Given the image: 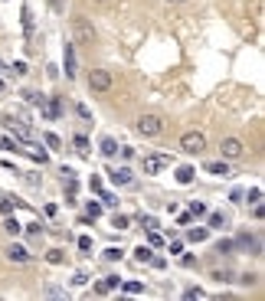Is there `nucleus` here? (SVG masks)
<instances>
[{
	"label": "nucleus",
	"mask_w": 265,
	"mask_h": 301,
	"mask_svg": "<svg viewBox=\"0 0 265 301\" xmlns=\"http://www.w3.org/2000/svg\"><path fill=\"white\" fill-rule=\"evenodd\" d=\"M102 200H105V206H118V197H115V193H105V190H102Z\"/></svg>",
	"instance_id": "40"
},
{
	"label": "nucleus",
	"mask_w": 265,
	"mask_h": 301,
	"mask_svg": "<svg viewBox=\"0 0 265 301\" xmlns=\"http://www.w3.org/2000/svg\"><path fill=\"white\" fill-rule=\"evenodd\" d=\"M206 174H213V177H233V167L226 164V160H210V164L203 167Z\"/></svg>",
	"instance_id": "10"
},
{
	"label": "nucleus",
	"mask_w": 265,
	"mask_h": 301,
	"mask_svg": "<svg viewBox=\"0 0 265 301\" xmlns=\"http://www.w3.org/2000/svg\"><path fill=\"white\" fill-rule=\"evenodd\" d=\"M164 167H170V154H148L144 157V174H160Z\"/></svg>",
	"instance_id": "6"
},
{
	"label": "nucleus",
	"mask_w": 265,
	"mask_h": 301,
	"mask_svg": "<svg viewBox=\"0 0 265 301\" xmlns=\"http://www.w3.org/2000/svg\"><path fill=\"white\" fill-rule=\"evenodd\" d=\"M4 89H7V82H4V79H0V92H4Z\"/></svg>",
	"instance_id": "47"
},
{
	"label": "nucleus",
	"mask_w": 265,
	"mask_h": 301,
	"mask_svg": "<svg viewBox=\"0 0 265 301\" xmlns=\"http://www.w3.org/2000/svg\"><path fill=\"white\" fill-rule=\"evenodd\" d=\"M46 262H50V265H62V262H66V252H62V249H50V252H46Z\"/></svg>",
	"instance_id": "20"
},
{
	"label": "nucleus",
	"mask_w": 265,
	"mask_h": 301,
	"mask_svg": "<svg viewBox=\"0 0 265 301\" xmlns=\"http://www.w3.org/2000/svg\"><path fill=\"white\" fill-rule=\"evenodd\" d=\"M99 151H102V157H118V141L115 138H102V144H99Z\"/></svg>",
	"instance_id": "12"
},
{
	"label": "nucleus",
	"mask_w": 265,
	"mask_h": 301,
	"mask_svg": "<svg viewBox=\"0 0 265 301\" xmlns=\"http://www.w3.org/2000/svg\"><path fill=\"white\" fill-rule=\"evenodd\" d=\"M4 229H7V233H10V236H20V233H23V226H20V220H17V216H7V220H4Z\"/></svg>",
	"instance_id": "17"
},
{
	"label": "nucleus",
	"mask_w": 265,
	"mask_h": 301,
	"mask_svg": "<svg viewBox=\"0 0 265 301\" xmlns=\"http://www.w3.org/2000/svg\"><path fill=\"white\" fill-rule=\"evenodd\" d=\"M75 115H79L82 121H92V111H89V105H75Z\"/></svg>",
	"instance_id": "32"
},
{
	"label": "nucleus",
	"mask_w": 265,
	"mask_h": 301,
	"mask_svg": "<svg viewBox=\"0 0 265 301\" xmlns=\"http://www.w3.org/2000/svg\"><path fill=\"white\" fill-rule=\"evenodd\" d=\"M118 151H121V157H124V160H131V157H135V148H131V144H121Z\"/></svg>",
	"instance_id": "39"
},
{
	"label": "nucleus",
	"mask_w": 265,
	"mask_h": 301,
	"mask_svg": "<svg viewBox=\"0 0 265 301\" xmlns=\"http://www.w3.org/2000/svg\"><path fill=\"white\" fill-rule=\"evenodd\" d=\"M151 259H154V252H151V246H144V242H141V246H138L135 249V262H151Z\"/></svg>",
	"instance_id": "18"
},
{
	"label": "nucleus",
	"mask_w": 265,
	"mask_h": 301,
	"mask_svg": "<svg viewBox=\"0 0 265 301\" xmlns=\"http://www.w3.org/2000/svg\"><path fill=\"white\" fill-rule=\"evenodd\" d=\"M167 249H170V255H180V252H184V239H173Z\"/></svg>",
	"instance_id": "36"
},
{
	"label": "nucleus",
	"mask_w": 265,
	"mask_h": 301,
	"mask_svg": "<svg viewBox=\"0 0 265 301\" xmlns=\"http://www.w3.org/2000/svg\"><path fill=\"white\" fill-rule=\"evenodd\" d=\"M141 226H144V229H157V220L148 213V216H141Z\"/></svg>",
	"instance_id": "35"
},
{
	"label": "nucleus",
	"mask_w": 265,
	"mask_h": 301,
	"mask_svg": "<svg viewBox=\"0 0 265 301\" xmlns=\"http://www.w3.org/2000/svg\"><path fill=\"white\" fill-rule=\"evenodd\" d=\"M187 239H190V242H206V239H210V226H193V229H187Z\"/></svg>",
	"instance_id": "13"
},
{
	"label": "nucleus",
	"mask_w": 265,
	"mask_h": 301,
	"mask_svg": "<svg viewBox=\"0 0 265 301\" xmlns=\"http://www.w3.org/2000/svg\"><path fill=\"white\" fill-rule=\"evenodd\" d=\"M7 259H10L13 265H26L33 255H30V249H26V246H20V242H10V246H7Z\"/></svg>",
	"instance_id": "8"
},
{
	"label": "nucleus",
	"mask_w": 265,
	"mask_h": 301,
	"mask_svg": "<svg viewBox=\"0 0 265 301\" xmlns=\"http://www.w3.org/2000/svg\"><path fill=\"white\" fill-rule=\"evenodd\" d=\"M121 288L128 291V295H141V291H144V285H141V282H124Z\"/></svg>",
	"instance_id": "27"
},
{
	"label": "nucleus",
	"mask_w": 265,
	"mask_h": 301,
	"mask_svg": "<svg viewBox=\"0 0 265 301\" xmlns=\"http://www.w3.org/2000/svg\"><path fill=\"white\" fill-rule=\"evenodd\" d=\"M242 197H246L249 203H262V187H252V190H249V193H242Z\"/></svg>",
	"instance_id": "28"
},
{
	"label": "nucleus",
	"mask_w": 265,
	"mask_h": 301,
	"mask_svg": "<svg viewBox=\"0 0 265 301\" xmlns=\"http://www.w3.org/2000/svg\"><path fill=\"white\" fill-rule=\"evenodd\" d=\"M72 43L79 46H92L95 43V26L85 17H72Z\"/></svg>",
	"instance_id": "1"
},
{
	"label": "nucleus",
	"mask_w": 265,
	"mask_h": 301,
	"mask_svg": "<svg viewBox=\"0 0 265 301\" xmlns=\"http://www.w3.org/2000/svg\"><path fill=\"white\" fill-rule=\"evenodd\" d=\"M148 233H151V236H148V242H151V246H160V242H164V239H160V236L154 233V229H148Z\"/></svg>",
	"instance_id": "42"
},
{
	"label": "nucleus",
	"mask_w": 265,
	"mask_h": 301,
	"mask_svg": "<svg viewBox=\"0 0 265 301\" xmlns=\"http://www.w3.org/2000/svg\"><path fill=\"white\" fill-rule=\"evenodd\" d=\"M233 249H236L233 239H219L216 242V252H219V255H233Z\"/></svg>",
	"instance_id": "21"
},
{
	"label": "nucleus",
	"mask_w": 265,
	"mask_h": 301,
	"mask_svg": "<svg viewBox=\"0 0 265 301\" xmlns=\"http://www.w3.org/2000/svg\"><path fill=\"white\" fill-rule=\"evenodd\" d=\"M111 85H115V79H111L108 69H92V72H89V89H92V92L105 95V92H111Z\"/></svg>",
	"instance_id": "3"
},
{
	"label": "nucleus",
	"mask_w": 265,
	"mask_h": 301,
	"mask_svg": "<svg viewBox=\"0 0 265 301\" xmlns=\"http://www.w3.org/2000/svg\"><path fill=\"white\" fill-rule=\"evenodd\" d=\"M62 66H66V79H75V43H66V50H62Z\"/></svg>",
	"instance_id": "9"
},
{
	"label": "nucleus",
	"mask_w": 265,
	"mask_h": 301,
	"mask_svg": "<svg viewBox=\"0 0 265 301\" xmlns=\"http://www.w3.org/2000/svg\"><path fill=\"white\" fill-rule=\"evenodd\" d=\"M72 141H75V148H79L82 154H85V151H89V138H85V135H75V138H72Z\"/></svg>",
	"instance_id": "33"
},
{
	"label": "nucleus",
	"mask_w": 265,
	"mask_h": 301,
	"mask_svg": "<svg viewBox=\"0 0 265 301\" xmlns=\"http://www.w3.org/2000/svg\"><path fill=\"white\" fill-rule=\"evenodd\" d=\"M206 220H210V229H226L229 226V216L226 213H206Z\"/></svg>",
	"instance_id": "14"
},
{
	"label": "nucleus",
	"mask_w": 265,
	"mask_h": 301,
	"mask_svg": "<svg viewBox=\"0 0 265 301\" xmlns=\"http://www.w3.org/2000/svg\"><path fill=\"white\" fill-rule=\"evenodd\" d=\"M23 30H26V36L33 33V17H30V7H23Z\"/></svg>",
	"instance_id": "31"
},
{
	"label": "nucleus",
	"mask_w": 265,
	"mask_h": 301,
	"mask_svg": "<svg viewBox=\"0 0 265 301\" xmlns=\"http://www.w3.org/2000/svg\"><path fill=\"white\" fill-rule=\"evenodd\" d=\"M210 209H206V203H200V200H193L190 203V216H206Z\"/></svg>",
	"instance_id": "25"
},
{
	"label": "nucleus",
	"mask_w": 265,
	"mask_h": 301,
	"mask_svg": "<svg viewBox=\"0 0 265 301\" xmlns=\"http://www.w3.org/2000/svg\"><path fill=\"white\" fill-rule=\"evenodd\" d=\"M239 282H242V285H259V275H255V272H246Z\"/></svg>",
	"instance_id": "34"
},
{
	"label": "nucleus",
	"mask_w": 265,
	"mask_h": 301,
	"mask_svg": "<svg viewBox=\"0 0 265 301\" xmlns=\"http://www.w3.org/2000/svg\"><path fill=\"white\" fill-rule=\"evenodd\" d=\"M108 180L115 187H135V174L128 170V167H111L108 170Z\"/></svg>",
	"instance_id": "7"
},
{
	"label": "nucleus",
	"mask_w": 265,
	"mask_h": 301,
	"mask_svg": "<svg viewBox=\"0 0 265 301\" xmlns=\"http://www.w3.org/2000/svg\"><path fill=\"white\" fill-rule=\"evenodd\" d=\"M219 154H223V160H239L242 154H246V144H242L239 138H223V141H219Z\"/></svg>",
	"instance_id": "5"
},
{
	"label": "nucleus",
	"mask_w": 265,
	"mask_h": 301,
	"mask_svg": "<svg viewBox=\"0 0 265 301\" xmlns=\"http://www.w3.org/2000/svg\"><path fill=\"white\" fill-rule=\"evenodd\" d=\"M0 213L10 216V213H13V200H0Z\"/></svg>",
	"instance_id": "38"
},
{
	"label": "nucleus",
	"mask_w": 265,
	"mask_h": 301,
	"mask_svg": "<svg viewBox=\"0 0 265 301\" xmlns=\"http://www.w3.org/2000/svg\"><path fill=\"white\" fill-rule=\"evenodd\" d=\"M0 151H20V144L13 138H0Z\"/></svg>",
	"instance_id": "29"
},
{
	"label": "nucleus",
	"mask_w": 265,
	"mask_h": 301,
	"mask_svg": "<svg viewBox=\"0 0 265 301\" xmlns=\"http://www.w3.org/2000/svg\"><path fill=\"white\" fill-rule=\"evenodd\" d=\"M89 216H92V220H95V216H102V203H92V200H89Z\"/></svg>",
	"instance_id": "37"
},
{
	"label": "nucleus",
	"mask_w": 265,
	"mask_h": 301,
	"mask_svg": "<svg viewBox=\"0 0 265 301\" xmlns=\"http://www.w3.org/2000/svg\"><path fill=\"white\" fill-rule=\"evenodd\" d=\"M111 226H115V229H131V216L115 213V216H111Z\"/></svg>",
	"instance_id": "19"
},
{
	"label": "nucleus",
	"mask_w": 265,
	"mask_h": 301,
	"mask_svg": "<svg viewBox=\"0 0 265 301\" xmlns=\"http://www.w3.org/2000/svg\"><path fill=\"white\" fill-rule=\"evenodd\" d=\"M118 285H121V278H118V275H105L99 285H95V291H99V295H108V291H115Z\"/></svg>",
	"instance_id": "11"
},
{
	"label": "nucleus",
	"mask_w": 265,
	"mask_h": 301,
	"mask_svg": "<svg viewBox=\"0 0 265 301\" xmlns=\"http://www.w3.org/2000/svg\"><path fill=\"white\" fill-rule=\"evenodd\" d=\"M43 295H46V298H66V288H62V285H56V282H46V285H43Z\"/></svg>",
	"instance_id": "16"
},
{
	"label": "nucleus",
	"mask_w": 265,
	"mask_h": 301,
	"mask_svg": "<svg viewBox=\"0 0 265 301\" xmlns=\"http://www.w3.org/2000/svg\"><path fill=\"white\" fill-rule=\"evenodd\" d=\"M184 298H187V301H203V298H206V291H203V288H187V291H184Z\"/></svg>",
	"instance_id": "24"
},
{
	"label": "nucleus",
	"mask_w": 265,
	"mask_h": 301,
	"mask_svg": "<svg viewBox=\"0 0 265 301\" xmlns=\"http://www.w3.org/2000/svg\"><path fill=\"white\" fill-rule=\"evenodd\" d=\"M151 265H154V269H164L167 259H164V255H154V259H151Z\"/></svg>",
	"instance_id": "43"
},
{
	"label": "nucleus",
	"mask_w": 265,
	"mask_h": 301,
	"mask_svg": "<svg viewBox=\"0 0 265 301\" xmlns=\"http://www.w3.org/2000/svg\"><path fill=\"white\" fill-rule=\"evenodd\" d=\"M79 249H82V255H92V239H89V236H79Z\"/></svg>",
	"instance_id": "30"
},
{
	"label": "nucleus",
	"mask_w": 265,
	"mask_h": 301,
	"mask_svg": "<svg viewBox=\"0 0 265 301\" xmlns=\"http://www.w3.org/2000/svg\"><path fill=\"white\" fill-rule=\"evenodd\" d=\"M164 4H170V7H177V4H187V0H164Z\"/></svg>",
	"instance_id": "45"
},
{
	"label": "nucleus",
	"mask_w": 265,
	"mask_h": 301,
	"mask_svg": "<svg viewBox=\"0 0 265 301\" xmlns=\"http://www.w3.org/2000/svg\"><path fill=\"white\" fill-rule=\"evenodd\" d=\"M43 141H46V144H50V151H59V148H62V141H59V135H53V131H50V135H43Z\"/></svg>",
	"instance_id": "26"
},
{
	"label": "nucleus",
	"mask_w": 265,
	"mask_h": 301,
	"mask_svg": "<svg viewBox=\"0 0 265 301\" xmlns=\"http://www.w3.org/2000/svg\"><path fill=\"white\" fill-rule=\"evenodd\" d=\"M210 275L216 278V282H233V269H213Z\"/></svg>",
	"instance_id": "22"
},
{
	"label": "nucleus",
	"mask_w": 265,
	"mask_h": 301,
	"mask_svg": "<svg viewBox=\"0 0 265 301\" xmlns=\"http://www.w3.org/2000/svg\"><path fill=\"white\" fill-rule=\"evenodd\" d=\"M92 4H108V0H92Z\"/></svg>",
	"instance_id": "48"
},
{
	"label": "nucleus",
	"mask_w": 265,
	"mask_h": 301,
	"mask_svg": "<svg viewBox=\"0 0 265 301\" xmlns=\"http://www.w3.org/2000/svg\"><path fill=\"white\" fill-rule=\"evenodd\" d=\"M85 282H89L85 272H75V275H72V285H85Z\"/></svg>",
	"instance_id": "41"
},
{
	"label": "nucleus",
	"mask_w": 265,
	"mask_h": 301,
	"mask_svg": "<svg viewBox=\"0 0 265 301\" xmlns=\"http://www.w3.org/2000/svg\"><path fill=\"white\" fill-rule=\"evenodd\" d=\"M193 174H197V170H193V167L190 164H184V167H177V184H193Z\"/></svg>",
	"instance_id": "15"
},
{
	"label": "nucleus",
	"mask_w": 265,
	"mask_h": 301,
	"mask_svg": "<svg viewBox=\"0 0 265 301\" xmlns=\"http://www.w3.org/2000/svg\"><path fill=\"white\" fill-rule=\"evenodd\" d=\"M206 148V135L203 131H187L184 138H180V151H187V154H200Z\"/></svg>",
	"instance_id": "4"
},
{
	"label": "nucleus",
	"mask_w": 265,
	"mask_h": 301,
	"mask_svg": "<svg viewBox=\"0 0 265 301\" xmlns=\"http://www.w3.org/2000/svg\"><path fill=\"white\" fill-rule=\"evenodd\" d=\"M121 255H124V249H118V246H108V249H105V259H108V262H121Z\"/></svg>",
	"instance_id": "23"
},
{
	"label": "nucleus",
	"mask_w": 265,
	"mask_h": 301,
	"mask_svg": "<svg viewBox=\"0 0 265 301\" xmlns=\"http://www.w3.org/2000/svg\"><path fill=\"white\" fill-rule=\"evenodd\" d=\"M23 180H26V184H30V187H39V177H36V174H26Z\"/></svg>",
	"instance_id": "44"
},
{
	"label": "nucleus",
	"mask_w": 265,
	"mask_h": 301,
	"mask_svg": "<svg viewBox=\"0 0 265 301\" xmlns=\"http://www.w3.org/2000/svg\"><path fill=\"white\" fill-rule=\"evenodd\" d=\"M0 72H10V66H4V62H0Z\"/></svg>",
	"instance_id": "46"
},
{
	"label": "nucleus",
	"mask_w": 265,
	"mask_h": 301,
	"mask_svg": "<svg viewBox=\"0 0 265 301\" xmlns=\"http://www.w3.org/2000/svg\"><path fill=\"white\" fill-rule=\"evenodd\" d=\"M138 131H141L144 138H157V135H164V118L154 115V111H148V115L138 118Z\"/></svg>",
	"instance_id": "2"
}]
</instances>
